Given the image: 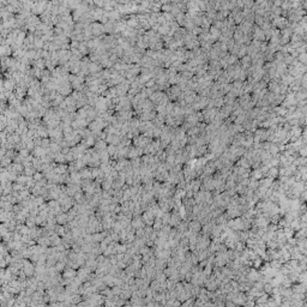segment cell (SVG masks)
Listing matches in <instances>:
<instances>
[{
	"mask_svg": "<svg viewBox=\"0 0 307 307\" xmlns=\"http://www.w3.org/2000/svg\"><path fill=\"white\" fill-rule=\"evenodd\" d=\"M56 221H58V223H59V224L66 226V224L68 223V221H70V219H68V214H64V213L59 214V215L56 216Z\"/></svg>",
	"mask_w": 307,
	"mask_h": 307,
	"instance_id": "cell-2",
	"label": "cell"
},
{
	"mask_svg": "<svg viewBox=\"0 0 307 307\" xmlns=\"http://www.w3.org/2000/svg\"><path fill=\"white\" fill-rule=\"evenodd\" d=\"M23 271L27 274V276L28 277H31L34 274H35V266L30 263V262H28L27 259H23Z\"/></svg>",
	"mask_w": 307,
	"mask_h": 307,
	"instance_id": "cell-1",
	"label": "cell"
},
{
	"mask_svg": "<svg viewBox=\"0 0 307 307\" xmlns=\"http://www.w3.org/2000/svg\"><path fill=\"white\" fill-rule=\"evenodd\" d=\"M42 176H43V175H42L41 173H35L33 178L35 179V181H39V180H41V179H42Z\"/></svg>",
	"mask_w": 307,
	"mask_h": 307,
	"instance_id": "cell-4",
	"label": "cell"
},
{
	"mask_svg": "<svg viewBox=\"0 0 307 307\" xmlns=\"http://www.w3.org/2000/svg\"><path fill=\"white\" fill-rule=\"evenodd\" d=\"M106 143L105 142H98V143H96V145H95V150L97 151V152H101V151H105L106 150Z\"/></svg>",
	"mask_w": 307,
	"mask_h": 307,
	"instance_id": "cell-3",
	"label": "cell"
}]
</instances>
